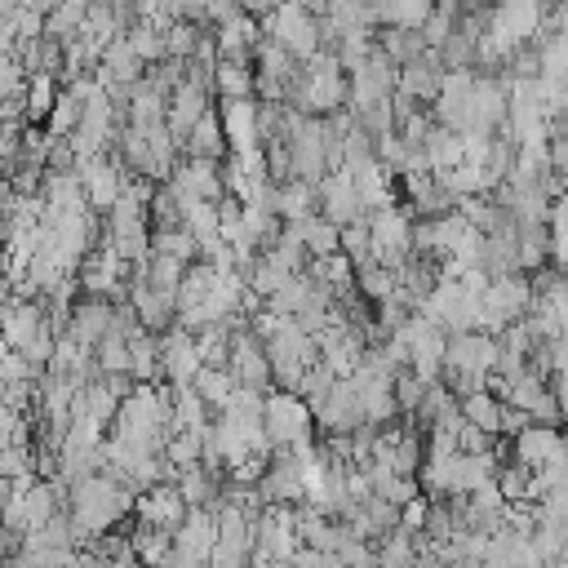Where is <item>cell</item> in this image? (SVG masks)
I'll use <instances>...</instances> for the list:
<instances>
[{
	"mask_svg": "<svg viewBox=\"0 0 568 568\" xmlns=\"http://www.w3.org/2000/svg\"><path fill=\"white\" fill-rule=\"evenodd\" d=\"M510 444H515V462L528 466V470H537V466H546L550 457L564 453V435L550 422H528L524 430L510 435Z\"/></svg>",
	"mask_w": 568,
	"mask_h": 568,
	"instance_id": "obj_11",
	"label": "cell"
},
{
	"mask_svg": "<svg viewBox=\"0 0 568 568\" xmlns=\"http://www.w3.org/2000/svg\"><path fill=\"white\" fill-rule=\"evenodd\" d=\"M93 373L98 377H111V373H129V337L124 333H102L93 342Z\"/></svg>",
	"mask_w": 568,
	"mask_h": 568,
	"instance_id": "obj_23",
	"label": "cell"
},
{
	"mask_svg": "<svg viewBox=\"0 0 568 568\" xmlns=\"http://www.w3.org/2000/svg\"><path fill=\"white\" fill-rule=\"evenodd\" d=\"M169 390H173V430H204L213 408L191 386H169Z\"/></svg>",
	"mask_w": 568,
	"mask_h": 568,
	"instance_id": "obj_24",
	"label": "cell"
},
{
	"mask_svg": "<svg viewBox=\"0 0 568 568\" xmlns=\"http://www.w3.org/2000/svg\"><path fill=\"white\" fill-rule=\"evenodd\" d=\"M195 36H200V27L195 22H164L160 27V44H164V58H191V49H195Z\"/></svg>",
	"mask_w": 568,
	"mask_h": 568,
	"instance_id": "obj_33",
	"label": "cell"
},
{
	"mask_svg": "<svg viewBox=\"0 0 568 568\" xmlns=\"http://www.w3.org/2000/svg\"><path fill=\"white\" fill-rule=\"evenodd\" d=\"M422 524H426V497L417 493V497L399 501V528H408V532H422Z\"/></svg>",
	"mask_w": 568,
	"mask_h": 568,
	"instance_id": "obj_37",
	"label": "cell"
},
{
	"mask_svg": "<svg viewBox=\"0 0 568 568\" xmlns=\"http://www.w3.org/2000/svg\"><path fill=\"white\" fill-rule=\"evenodd\" d=\"M422 390H426V382H422L417 373H408V368H395V373H390V395H395L399 417H413V408H417Z\"/></svg>",
	"mask_w": 568,
	"mask_h": 568,
	"instance_id": "obj_34",
	"label": "cell"
},
{
	"mask_svg": "<svg viewBox=\"0 0 568 568\" xmlns=\"http://www.w3.org/2000/svg\"><path fill=\"white\" fill-rule=\"evenodd\" d=\"M84 9H89V0H58V4L44 13V36H53V40L75 36L80 22H84Z\"/></svg>",
	"mask_w": 568,
	"mask_h": 568,
	"instance_id": "obj_26",
	"label": "cell"
},
{
	"mask_svg": "<svg viewBox=\"0 0 568 568\" xmlns=\"http://www.w3.org/2000/svg\"><path fill=\"white\" fill-rule=\"evenodd\" d=\"M195 368H200V355L191 346V333L182 324H169L160 333V382L164 386H191Z\"/></svg>",
	"mask_w": 568,
	"mask_h": 568,
	"instance_id": "obj_6",
	"label": "cell"
},
{
	"mask_svg": "<svg viewBox=\"0 0 568 568\" xmlns=\"http://www.w3.org/2000/svg\"><path fill=\"white\" fill-rule=\"evenodd\" d=\"M191 390L217 413L226 399H231V390H235V377L226 373V368H209V364H200L195 368V377H191Z\"/></svg>",
	"mask_w": 568,
	"mask_h": 568,
	"instance_id": "obj_25",
	"label": "cell"
},
{
	"mask_svg": "<svg viewBox=\"0 0 568 568\" xmlns=\"http://www.w3.org/2000/svg\"><path fill=\"white\" fill-rule=\"evenodd\" d=\"M151 253H164V257H178V262H195L200 257V244L186 226H173V231H151Z\"/></svg>",
	"mask_w": 568,
	"mask_h": 568,
	"instance_id": "obj_27",
	"label": "cell"
},
{
	"mask_svg": "<svg viewBox=\"0 0 568 568\" xmlns=\"http://www.w3.org/2000/svg\"><path fill=\"white\" fill-rule=\"evenodd\" d=\"M306 435H315L311 408L293 390H275L271 386L262 395V439H266V448H288V444H297Z\"/></svg>",
	"mask_w": 568,
	"mask_h": 568,
	"instance_id": "obj_2",
	"label": "cell"
},
{
	"mask_svg": "<svg viewBox=\"0 0 568 568\" xmlns=\"http://www.w3.org/2000/svg\"><path fill=\"white\" fill-rule=\"evenodd\" d=\"M524 426H528V413H524V408H515V404H501L497 435H515V430H524Z\"/></svg>",
	"mask_w": 568,
	"mask_h": 568,
	"instance_id": "obj_38",
	"label": "cell"
},
{
	"mask_svg": "<svg viewBox=\"0 0 568 568\" xmlns=\"http://www.w3.org/2000/svg\"><path fill=\"white\" fill-rule=\"evenodd\" d=\"M209 102H213V93H209L204 84L186 80V75H182V84H178V89H173V93L164 98V129L173 133V142H178V146H182L186 129L195 124V115H200V111H204Z\"/></svg>",
	"mask_w": 568,
	"mask_h": 568,
	"instance_id": "obj_9",
	"label": "cell"
},
{
	"mask_svg": "<svg viewBox=\"0 0 568 568\" xmlns=\"http://www.w3.org/2000/svg\"><path fill=\"white\" fill-rule=\"evenodd\" d=\"M182 155H195V160H222L226 155V138H222V120L213 106H204L195 115V124L186 129L182 138Z\"/></svg>",
	"mask_w": 568,
	"mask_h": 568,
	"instance_id": "obj_13",
	"label": "cell"
},
{
	"mask_svg": "<svg viewBox=\"0 0 568 568\" xmlns=\"http://www.w3.org/2000/svg\"><path fill=\"white\" fill-rule=\"evenodd\" d=\"M111 328V302L106 297H75L71 302V320H67V333L84 346H93L102 333Z\"/></svg>",
	"mask_w": 568,
	"mask_h": 568,
	"instance_id": "obj_14",
	"label": "cell"
},
{
	"mask_svg": "<svg viewBox=\"0 0 568 568\" xmlns=\"http://www.w3.org/2000/svg\"><path fill=\"white\" fill-rule=\"evenodd\" d=\"M235 4H240V13H248V18H262V13L275 9V0H235Z\"/></svg>",
	"mask_w": 568,
	"mask_h": 568,
	"instance_id": "obj_39",
	"label": "cell"
},
{
	"mask_svg": "<svg viewBox=\"0 0 568 568\" xmlns=\"http://www.w3.org/2000/svg\"><path fill=\"white\" fill-rule=\"evenodd\" d=\"M213 280H217V271H213L204 257L186 262V266H182V280H178V288H173V306H178V311H186V306H200Z\"/></svg>",
	"mask_w": 568,
	"mask_h": 568,
	"instance_id": "obj_18",
	"label": "cell"
},
{
	"mask_svg": "<svg viewBox=\"0 0 568 568\" xmlns=\"http://www.w3.org/2000/svg\"><path fill=\"white\" fill-rule=\"evenodd\" d=\"M213 93L217 98H253V67L248 62H213Z\"/></svg>",
	"mask_w": 568,
	"mask_h": 568,
	"instance_id": "obj_20",
	"label": "cell"
},
{
	"mask_svg": "<svg viewBox=\"0 0 568 568\" xmlns=\"http://www.w3.org/2000/svg\"><path fill=\"white\" fill-rule=\"evenodd\" d=\"M49 568H80V564H75V550H71V555H62V559H53Z\"/></svg>",
	"mask_w": 568,
	"mask_h": 568,
	"instance_id": "obj_40",
	"label": "cell"
},
{
	"mask_svg": "<svg viewBox=\"0 0 568 568\" xmlns=\"http://www.w3.org/2000/svg\"><path fill=\"white\" fill-rule=\"evenodd\" d=\"M124 44L133 49V58L146 67V62H160L164 58V44H160V31L151 27V22H133L129 31H124Z\"/></svg>",
	"mask_w": 568,
	"mask_h": 568,
	"instance_id": "obj_31",
	"label": "cell"
},
{
	"mask_svg": "<svg viewBox=\"0 0 568 568\" xmlns=\"http://www.w3.org/2000/svg\"><path fill=\"white\" fill-rule=\"evenodd\" d=\"M164 462H169L173 470L200 466V430H169V439H164Z\"/></svg>",
	"mask_w": 568,
	"mask_h": 568,
	"instance_id": "obj_29",
	"label": "cell"
},
{
	"mask_svg": "<svg viewBox=\"0 0 568 568\" xmlns=\"http://www.w3.org/2000/svg\"><path fill=\"white\" fill-rule=\"evenodd\" d=\"M293 226H297V240H302L306 257H328V253H337V226H333L328 217L311 213V217H302V222H293Z\"/></svg>",
	"mask_w": 568,
	"mask_h": 568,
	"instance_id": "obj_22",
	"label": "cell"
},
{
	"mask_svg": "<svg viewBox=\"0 0 568 568\" xmlns=\"http://www.w3.org/2000/svg\"><path fill=\"white\" fill-rule=\"evenodd\" d=\"M351 386H355V399H359V413H364V422H373V426H386V422H395L399 417V408H395V395H390V373H382V368H373V364H355V373H351Z\"/></svg>",
	"mask_w": 568,
	"mask_h": 568,
	"instance_id": "obj_3",
	"label": "cell"
},
{
	"mask_svg": "<svg viewBox=\"0 0 568 568\" xmlns=\"http://www.w3.org/2000/svg\"><path fill=\"white\" fill-rule=\"evenodd\" d=\"M133 488H124V484H115L106 470H93V475H80V479H71L67 484V515H71V524H75V537H80V546L89 541V537H98V532H106V528H115L120 519H129L133 515Z\"/></svg>",
	"mask_w": 568,
	"mask_h": 568,
	"instance_id": "obj_1",
	"label": "cell"
},
{
	"mask_svg": "<svg viewBox=\"0 0 568 568\" xmlns=\"http://www.w3.org/2000/svg\"><path fill=\"white\" fill-rule=\"evenodd\" d=\"M53 98H58V80L53 75H27V84H22V120L27 124H44Z\"/></svg>",
	"mask_w": 568,
	"mask_h": 568,
	"instance_id": "obj_21",
	"label": "cell"
},
{
	"mask_svg": "<svg viewBox=\"0 0 568 568\" xmlns=\"http://www.w3.org/2000/svg\"><path fill=\"white\" fill-rule=\"evenodd\" d=\"M315 213L320 217H328L333 226H346V222H355V217H364V204H359V191L351 186V178L342 173V169H333V173H324L320 182H315Z\"/></svg>",
	"mask_w": 568,
	"mask_h": 568,
	"instance_id": "obj_5",
	"label": "cell"
},
{
	"mask_svg": "<svg viewBox=\"0 0 568 568\" xmlns=\"http://www.w3.org/2000/svg\"><path fill=\"white\" fill-rule=\"evenodd\" d=\"M80 98H71L67 89H58V98H53V106H49V115H44V133L49 138H67L71 129H75V120H80Z\"/></svg>",
	"mask_w": 568,
	"mask_h": 568,
	"instance_id": "obj_30",
	"label": "cell"
},
{
	"mask_svg": "<svg viewBox=\"0 0 568 568\" xmlns=\"http://www.w3.org/2000/svg\"><path fill=\"white\" fill-rule=\"evenodd\" d=\"M453 439H457V453H488V448L497 444V435H484V430H479V426H470L466 417L457 422Z\"/></svg>",
	"mask_w": 568,
	"mask_h": 568,
	"instance_id": "obj_35",
	"label": "cell"
},
{
	"mask_svg": "<svg viewBox=\"0 0 568 568\" xmlns=\"http://www.w3.org/2000/svg\"><path fill=\"white\" fill-rule=\"evenodd\" d=\"M0 22L9 27L13 40H36V36H44V13H36L31 4H13V9H4Z\"/></svg>",
	"mask_w": 568,
	"mask_h": 568,
	"instance_id": "obj_32",
	"label": "cell"
},
{
	"mask_svg": "<svg viewBox=\"0 0 568 568\" xmlns=\"http://www.w3.org/2000/svg\"><path fill=\"white\" fill-rule=\"evenodd\" d=\"M413 559H417V532H408L399 524L373 541V564L377 568H413Z\"/></svg>",
	"mask_w": 568,
	"mask_h": 568,
	"instance_id": "obj_16",
	"label": "cell"
},
{
	"mask_svg": "<svg viewBox=\"0 0 568 568\" xmlns=\"http://www.w3.org/2000/svg\"><path fill=\"white\" fill-rule=\"evenodd\" d=\"M439 75H444L439 53H435V49H422L417 58H408V62L395 67V89L408 93V98H417L422 106H430V98H435V89H439Z\"/></svg>",
	"mask_w": 568,
	"mask_h": 568,
	"instance_id": "obj_8",
	"label": "cell"
},
{
	"mask_svg": "<svg viewBox=\"0 0 568 568\" xmlns=\"http://www.w3.org/2000/svg\"><path fill=\"white\" fill-rule=\"evenodd\" d=\"M44 328V302L40 297H9L0 306V346L22 351Z\"/></svg>",
	"mask_w": 568,
	"mask_h": 568,
	"instance_id": "obj_7",
	"label": "cell"
},
{
	"mask_svg": "<svg viewBox=\"0 0 568 568\" xmlns=\"http://www.w3.org/2000/svg\"><path fill=\"white\" fill-rule=\"evenodd\" d=\"M222 138H226V151H248V146H262L257 142V102L253 98H222Z\"/></svg>",
	"mask_w": 568,
	"mask_h": 568,
	"instance_id": "obj_12",
	"label": "cell"
},
{
	"mask_svg": "<svg viewBox=\"0 0 568 568\" xmlns=\"http://www.w3.org/2000/svg\"><path fill=\"white\" fill-rule=\"evenodd\" d=\"M422 160H426V173H444V169H457L466 160L462 151V133L444 129V124H430L426 142H422Z\"/></svg>",
	"mask_w": 568,
	"mask_h": 568,
	"instance_id": "obj_15",
	"label": "cell"
},
{
	"mask_svg": "<svg viewBox=\"0 0 568 568\" xmlns=\"http://www.w3.org/2000/svg\"><path fill=\"white\" fill-rule=\"evenodd\" d=\"M129 377L133 382H160V333H129Z\"/></svg>",
	"mask_w": 568,
	"mask_h": 568,
	"instance_id": "obj_17",
	"label": "cell"
},
{
	"mask_svg": "<svg viewBox=\"0 0 568 568\" xmlns=\"http://www.w3.org/2000/svg\"><path fill=\"white\" fill-rule=\"evenodd\" d=\"M22 377H40V373L27 364V355H22V351L0 346V382H22Z\"/></svg>",
	"mask_w": 568,
	"mask_h": 568,
	"instance_id": "obj_36",
	"label": "cell"
},
{
	"mask_svg": "<svg viewBox=\"0 0 568 568\" xmlns=\"http://www.w3.org/2000/svg\"><path fill=\"white\" fill-rule=\"evenodd\" d=\"M333 382H337V377H333V368H328V364L315 355V359L306 364V373H302V382H297V390H293V395H297L306 408H315V404H320V399L333 390Z\"/></svg>",
	"mask_w": 568,
	"mask_h": 568,
	"instance_id": "obj_28",
	"label": "cell"
},
{
	"mask_svg": "<svg viewBox=\"0 0 568 568\" xmlns=\"http://www.w3.org/2000/svg\"><path fill=\"white\" fill-rule=\"evenodd\" d=\"M457 413H462L470 426H479L484 435H497V422H501V399H497L493 390H470V395H462V399H457Z\"/></svg>",
	"mask_w": 568,
	"mask_h": 568,
	"instance_id": "obj_19",
	"label": "cell"
},
{
	"mask_svg": "<svg viewBox=\"0 0 568 568\" xmlns=\"http://www.w3.org/2000/svg\"><path fill=\"white\" fill-rule=\"evenodd\" d=\"M133 515H138V524H151V528L173 532L178 519L186 515V501L178 497L173 484H151V488H142V493L133 497Z\"/></svg>",
	"mask_w": 568,
	"mask_h": 568,
	"instance_id": "obj_10",
	"label": "cell"
},
{
	"mask_svg": "<svg viewBox=\"0 0 568 568\" xmlns=\"http://www.w3.org/2000/svg\"><path fill=\"white\" fill-rule=\"evenodd\" d=\"M359 422H364V413H359V399H355L351 377H337L333 390L311 408V426L320 435H351Z\"/></svg>",
	"mask_w": 568,
	"mask_h": 568,
	"instance_id": "obj_4",
	"label": "cell"
}]
</instances>
